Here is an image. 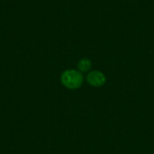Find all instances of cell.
<instances>
[{"label":"cell","mask_w":154,"mask_h":154,"mask_svg":"<svg viewBox=\"0 0 154 154\" xmlns=\"http://www.w3.org/2000/svg\"><path fill=\"white\" fill-rule=\"evenodd\" d=\"M83 76L80 71L75 69H67L62 72L60 81L62 85L69 89H78L83 84Z\"/></svg>","instance_id":"obj_1"},{"label":"cell","mask_w":154,"mask_h":154,"mask_svg":"<svg viewBox=\"0 0 154 154\" xmlns=\"http://www.w3.org/2000/svg\"><path fill=\"white\" fill-rule=\"evenodd\" d=\"M106 77L105 75L98 71V70H93L90 71L87 76V81L89 85L95 88L102 87L106 83Z\"/></svg>","instance_id":"obj_2"},{"label":"cell","mask_w":154,"mask_h":154,"mask_svg":"<svg viewBox=\"0 0 154 154\" xmlns=\"http://www.w3.org/2000/svg\"><path fill=\"white\" fill-rule=\"evenodd\" d=\"M91 61L88 59H81L78 63V69L80 72H87L91 68Z\"/></svg>","instance_id":"obj_3"}]
</instances>
